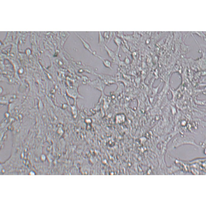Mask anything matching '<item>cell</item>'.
<instances>
[{
    "label": "cell",
    "instance_id": "cell-1",
    "mask_svg": "<svg viewBox=\"0 0 206 206\" xmlns=\"http://www.w3.org/2000/svg\"><path fill=\"white\" fill-rule=\"evenodd\" d=\"M75 35H76L77 37H78L80 41H81L85 48L88 51L90 52H91V53L94 55V56H96V55H97L96 53L92 51L90 45L86 41H85L84 39H83L81 37H80L76 32H75Z\"/></svg>",
    "mask_w": 206,
    "mask_h": 206
},
{
    "label": "cell",
    "instance_id": "cell-4",
    "mask_svg": "<svg viewBox=\"0 0 206 206\" xmlns=\"http://www.w3.org/2000/svg\"><path fill=\"white\" fill-rule=\"evenodd\" d=\"M114 32H104V37L105 42H109L114 36Z\"/></svg>",
    "mask_w": 206,
    "mask_h": 206
},
{
    "label": "cell",
    "instance_id": "cell-2",
    "mask_svg": "<svg viewBox=\"0 0 206 206\" xmlns=\"http://www.w3.org/2000/svg\"><path fill=\"white\" fill-rule=\"evenodd\" d=\"M104 47L109 57L114 62L115 58H116V57L117 56L116 54L112 50L109 49L106 45H105Z\"/></svg>",
    "mask_w": 206,
    "mask_h": 206
},
{
    "label": "cell",
    "instance_id": "cell-6",
    "mask_svg": "<svg viewBox=\"0 0 206 206\" xmlns=\"http://www.w3.org/2000/svg\"><path fill=\"white\" fill-rule=\"evenodd\" d=\"M114 41L115 44L117 45L118 47V52H119V50L120 48V45L121 44V41L120 38L117 37H115Z\"/></svg>",
    "mask_w": 206,
    "mask_h": 206
},
{
    "label": "cell",
    "instance_id": "cell-5",
    "mask_svg": "<svg viewBox=\"0 0 206 206\" xmlns=\"http://www.w3.org/2000/svg\"><path fill=\"white\" fill-rule=\"evenodd\" d=\"M98 44L100 45H105V43L104 36H103L101 32H99V42Z\"/></svg>",
    "mask_w": 206,
    "mask_h": 206
},
{
    "label": "cell",
    "instance_id": "cell-3",
    "mask_svg": "<svg viewBox=\"0 0 206 206\" xmlns=\"http://www.w3.org/2000/svg\"><path fill=\"white\" fill-rule=\"evenodd\" d=\"M96 56L101 60L105 67L110 69H112L111 62L109 60L103 58L102 57L97 55Z\"/></svg>",
    "mask_w": 206,
    "mask_h": 206
}]
</instances>
